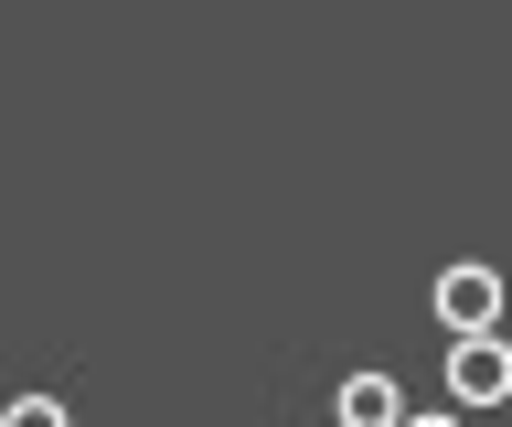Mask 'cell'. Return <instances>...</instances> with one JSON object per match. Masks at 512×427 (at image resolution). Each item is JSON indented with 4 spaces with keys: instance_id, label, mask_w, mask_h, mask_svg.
<instances>
[{
    "instance_id": "6da1fadb",
    "label": "cell",
    "mask_w": 512,
    "mask_h": 427,
    "mask_svg": "<svg viewBox=\"0 0 512 427\" xmlns=\"http://www.w3.org/2000/svg\"><path fill=\"white\" fill-rule=\"evenodd\" d=\"M448 406H512V342L502 331H448Z\"/></svg>"
},
{
    "instance_id": "7a4b0ae2",
    "label": "cell",
    "mask_w": 512,
    "mask_h": 427,
    "mask_svg": "<svg viewBox=\"0 0 512 427\" xmlns=\"http://www.w3.org/2000/svg\"><path fill=\"white\" fill-rule=\"evenodd\" d=\"M427 310H438V331H502V267H491V257H459V267H438Z\"/></svg>"
},
{
    "instance_id": "3957f363",
    "label": "cell",
    "mask_w": 512,
    "mask_h": 427,
    "mask_svg": "<svg viewBox=\"0 0 512 427\" xmlns=\"http://www.w3.org/2000/svg\"><path fill=\"white\" fill-rule=\"evenodd\" d=\"M352 427H406V385L395 374H342V395H331Z\"/></svg>"
},
{
    "instance_id": "277c9868",
    "label": "cell",
    "mask_w": 512,
    "mask_h": 427,
    "mask_svg": "<svg viewBox=\"0 0 512 427\" xmlns=\"http://www.w3.org/2000/svg\"><path fill=\"white\" fill-rule=\"evenodd\" d=\"M0 417H11V427H64V395H11Z\"/></svg>"
}]
</instances>
